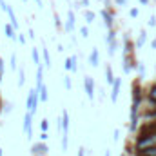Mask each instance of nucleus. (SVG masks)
I'll return each instance as SVG.
<instances>
[{
    "label": "nucleus",
    "mask_w": 156,
    "mask_h": 156,
    "mask_svg": "<svg viewBox=\"0 0 156 156\" xmlns=\"http://www.w3.org/2000/svg\"><path fill=\"white\" fill-rule=\"evenodd\" d=\"M69 122H71L69 120V113L64 109L62 111V133L64 134H69Z\"/></svg>",
    "instance_id": "0eeeda50"
},
{
    "label": "nucleus",
    "mask_w": 156,
    "mask_h": 156,
    "mask_svg": "<svg viewBox=\"0 0 156 156\" xmlns=\"http://www.w3.org/2000/svg\"><path fill=\"white\" fill-rule=\"evenodd\" d=\"M156 145V133L154 134H145V136H138L136 140V149H147Z\"/></svg>",
    "instance_id": "f03ea898"
},
{
    "label": "nucleus",
    "mask_w": 156,
    "mask_h": 156,
    "mask_svg": "<svg viewBox=\"0 0 156 156\" xmlns=\"http://www.w3.org/2000/svg\"><path fill=\"white\" fill-rule=\"evenodd\" d=\"M83 2V5H89V0H82Z\"/></svg>",
    "instance_id": "e433bc0d"
},
{
    "label": "nucleus",
    "mask_w": 156,
    "mask_h": 156,
    "mask_svg": "<svg viewBox=\"0 0 156 156\" xmlns=\"http://www.w3.org/2000/svg\"><path fill=\"white\" fill-rule=\"evenodd\" d=\"M120 87H122V80H120V78H115V82H113V91H111V100H113V102L118 100Z\"/></svg>",
    "instance_id": "423d86ee"
},
{
    "label": "nucleus",
    "mask_w": 156,
    "mask_h": 156,
    "mask_svg": "<svg viewBox=\"0 0 156 156\" xmlns=\"http://www.w3.org/2000/svg\"><path fill=\"white\" fill-rule=\"evenodd\" d=\"M0 156H2V149H0Z\"/></svg>",
    "instance_id": "79ce46f5"
},
{
    "label": "nucleus",
    "mask_w": 156,
    "mask_h": 156,
    "mask_svg": "<svg viewBox=\"0 0 156 156\" xmlns=\"http://www.w3.org/2000/svg\"><path fill=\"white\" fill-rule=\"evenodd\" d=\"M78 156H85V149H83V147L78 149Z\"/></svg>",
    "instance_id": "473e14b6"
},
{
    "label": "nucleus",
    "mask_w": 156,
    "mask_h": 156,
    "mask_svg": "<svg viewBox=\"0 0 156 156\" xmlns=\"http://www.w3.org/2000/svg\"><path fill=\"white\" fill-rule=\"evenodd\" d=\"M44 83V67H42V64L37 66V87Z\"/></svg>",
    "instance_id": "2eb2a0df"
},
{
    "label": "nucleus",
    "mask_w": 156,
    "mask_h": 156,
    "mask_svg": "<svg viewBox=\"0 0 156 156\" xmlns=\"http://www.w3.org/2000/svg\"><path fill=\"white\" fill-rule=\"evenodd\" d=\"M7 7H9V5L5 4V0H0V9H2V11H7Z\"/></svg>",
    "instance_id": "c85d7f7f"
},
{
    "label": "nucleus",
    "mask_w": 156,
    "mask_h": 156,
    "mask_svg": "<svg viewBox=\"0 0 156 156\" xmlns=\"http://www.w3.org/2000/svg\"><path fill=\"white\" fill-rule=\"evenodd\" d=\"M9 66H11V69H13V71L16 69V55H15V53L11 55V60H9Z\"/></svg>",
    "instance_id": "393cba45"
},
{
    "label": "nucleus",
    "mask_w": 156,
    "mask_h": 156,
    "mask_svg": "<svg viewBox=\"0 0 156 156\" xmlns=\"http://www.w3.org/2000/svg\"><path fill=\"white\" fill-rule=\"evenodd\" d=\"M66 69L67 71H71V73H75L78 69V66H76V56H67L66 58Z\"/></svg>",
    "instance_id": "6e6552de"
},
{
    "label": "nucleus",
    "mask_w": 156,
    "mask_h": 156,
    "mask_svg": "<svg viewBox=\"0 0 156 156\" xmlns=\"http://www.w3.org/2000/svg\"><path fill=\"white\" fill-rule=\"evenodd\" d=\"M142 118H144L145 122H156V111H149V113H145Z\"/></svg>",
    "instance_id": "6ab92c4d"
},
{
    "label": "nucleus",
    "mask_w": 156,
    "mask_h": 156,
    "mask_svg": "<svg viewBox=\"0 0 156 156\" xmlns=\"http://www.w3.org/2000/svg\"><path fill=\"white\" fill-rule=\"evenodd\" d=\"M33 156H35V154H33Z\"/></svg>",
    "instance_id": "c03bdc74"
},
{
    "label": "nucleus",
    "mask_w": 156,
    "mask_h": 156,
    "mask_svg": "<svg viewBox=\"0 0 156 156\" xmlns=\"http://www.w3.org/2000/svg\"><path fill=\"white\" fill-rule=\"evenodd\" d=\"M31 56H33V62L38 66V64H40V56H38V49H37V47H33V51H31Z\"/></svg>",
    "instance_id": "4be33fe9"
},
{
    "label": "nucleus",
    "mask_w": 156,
    "mask_h": 156,
    "mask_svg": "<svg viewBox=\"0 0 156 156\" xmlns=\"http://www.w3.org/2000/svg\"><path fill=\"white\" fill-rule=\"evenodd\" d=\"M24 133H26L27 140L33 138V115L29 111H26V116H24Z\"/></svg>",
    "instance_id": "7ed1b4c3"
},
{
    "label": "nucleus",
    "mask_w": 156,
    "mask_h": 156,
    "mask_svg": "<svg viewBox=\"0 0 156 156\" xmlns=\"http://www.w3.org/2000/svg\"><path fill=\"white\" fill-rule=\"evenodd\" d=\"M145 40H147V35H145V33H140V38L136 42V47H142V45L145 44Z\"/></svg>",
    "instance_id": "5701e85b"
},
{
    "label": "nucleus",
    "mask_w": 156,
    "mask_h": 156,
    "mask_svg": "<svg viewBox=\"0 0 156 156\" xmlns=\"http://www.w3.org/2000/svg\"><path fill=\"white\" fill-rule=\"evenodd\" d=\"M105 156H111V153H109V151H105Z\"/></svg>",
    "instance_id": "ea45409f"
},
{
    "label": "nucleus",
    "mask_w": 156,
    "mask_h": 156,
    "mask_svg": "<svg viewBox=\"0 0 156 156\" xmlns=\"http://www.w3.org/2000/svg\"><path fill=\"white\" fill-rule=\"evenodd\" d=\"M37 91H38V98H40V102H47V87H45V83H42V85H38L37 87Z\"/></svg>",
    "instance_id": "f8f14e48"
},
{
    "label": "nucleus",
    "mask_w": 156,
    "mask_h": 156,
    "mask_svg": "<svg viewBox=\"0 0 156 156\" xmlns=\"http://www.w3.org/2000/svg\"><path fill=\"white\" fill-rule=\"evenodd\" d=\"M147 24H149V26H151V27H154V26H156V16H151V18H149V22H147Z\"/></svg>",
    "instance_id": "c756f323"
},
{
    "label": "nucleus",
    "mask_w": 156,
    "mask_h": 156,
    "mask_svg": "<svg viewBox=\"0 0 156 156\" xmlns=\"http://www.w3.org/2000/svg\"><path fill=\"white\" fill-rule=\"evenodd\" d=\"M47 151H49V149H47L45 142H42V140H40L38 144H35V145L31 147V153H33L35 156H47Z\"/></svg>",
    "instance_id": "39448f33"
},
{
    "label": "nucleus",
    "mask_w": 156,
    "mask_h": 156,
    "mask_svg": "<svg viewBox=\"0 0 156 156\" xmlns=\"http://www.w3.org/2000/svg\"><path fill=\"white\" fill-rule=\"evenodd\" d=\"M151 45H153V49H156V40H153V42H151Z\"/></svg>",
    "instance_id": "c9c22d12"
},
{
    "label": "nucleus",
    "mask_w": 156,
    "mask_h": 156,
    "mask_svg": "<svg viewBox=\"0 0 156 156\" xmlns=\"http://www.w3.org/2000/svg\"><path fill=\"white\" fill-rule=\"evenodd\" d=\"M64 83H66V89H71V78L69 76L64 78Z\"/></svg>",
    "instance_id": "bb28decb"
},
{
    "label": "nucleus",
    "mask_w": 156,
    "mask_h": 156,
    "mask_svg": "<svg viewBox=\"0 0 156 156\" xmlns=\"http://www.w3.org/2000/svg\"><path fill=\"white\" fill-rule=\"evenodd\" d=\"M16 38H18V42H20V44H26V37H24V35H18Z\"/></svg>",
    "instance_id": "7c9ffc66"
},
{
    "label": "nucleus",
    "mask_w": 156,
    "mask_h": 156,
    "mask_svg": "<svg viewBox=\"0 0 156 156\" xmlns=\"http://www.w3.org/2000/svg\"><path fill=\"white\" fill-rule=\"evenodd\" d=\"M131 16L136 18V16H138V9H131Z\"/></svg>",
    "instance_id": "2f4dec72"
},
{
    "label": "nucleus",
    "mask_w": 156,
    "mask_h": 156,
    "mask_svg": "<svg viewBox=\"0 0 156 156\" xmlns=\"http://www.w3.org/2000/svg\"><path fill=\"white\" fill-rule=\"evenodd\" d=\"M105 76H107V83H111V85H113V82H115V75H113L111 66H107V67H105Z\"/></svg>",
    "instance_id": "f3484780"
},
{
    "label": "nucleus",
    "mask_w": 156,
    "mask_h": 156,
    "mask_svg": "<svg viewBox=\"0 0 156 156\" xmlns=\"http://www.w3.org/2000/svg\"><path fill=\"white\" fill-rule=\"evenodd\" d=\"M0 73H4V60L0 58Z\"/></svg>",
    "instance_id": "72a5a7b5"
},
{
    "label": "nucleus",
    "mask_w": 156,
    "mask_h": 156,
    "mask_svg": "<svg viewBox=\"0 0 156 156\" xmlns=\"http://www.w3.org/2000/svg\"><path fill=\"white\" fill-rule=\"evenodd\" d=\"M22 2H27V0H22Z\"/></svg>",
    "instance_id": "37998d69"
},
{
    "label": "nucleus",
    "mask_w": 156,
    "mask_h": 156,
    "mask_svg": "<svg viewBox=\"0 0 156 156\" xmlns=\"http://www.w3.org/2000/svg\"><path fill=\"white\" fill-rule=\"evenodd\" d=\"M115 2H116L118 5H123V4H125V2H127V0H115Z\"/></svg>",
    "instance_id": "f704fd0d"
},
{
    "label": "nucleus",
    "mask_w": 156,
    "mask_h": 156,
    "mask_svg": "<svg viewBox=\"0 0 156 156\" xmlns=\"http://www.w3.org/2000/svg\"><path fill=\"white\" fill-rule=\"evenodd\" d=\"M138 156H156V145L147 149H138Z\"/></svg>",
    "instance_id": "ddd939ff"
},
{
    "label": "nucleus",
    "mask_w": 156,
    "mask_h": 156,
    "mask_svg": "<svg viewBox=\"0 0 156 156\" xmlns=\"http://www.w3.org/2000/svg\"><path fill=\"white\" fill-rule=\"evenodd\" d=\"M47 129H49V120L44 118V120L40 122V131H45V133H47Z\"/></svg>",
    "instance_id": "b1692460"
},
{
    "label": "nucleus",
    "mask_w": 156,
    "mask_h": 156,
    "mask_svg": "<svg viewBox=\"0 0 156 156\" xmlns=\"http://www.w3.org/2000/svg\"><path fill=\"white\" fill-rule=\"evenodd\" d=\"M24 83H26V73L20 69L18 71V87H24Z\"/></svg>",
    "instance_id": "aec40b11"
},
{
    "label": "nucleus",
    "mask_w": 156,
    "mask_h": 156,
    "mask_svg": "<svg viewBox=\"0 0 156 156\" xmlns=\"http://www.w3.org/2000/svg\"><path fill=\"white\" fill-rule=\"evenodd\" d=\"M0 80H2V73H0Z\"/></svg>",
    "instance_id": "a19ab883"
},
{
    "label": "nucleus",
    "mask_w": 156,
    "mask_h": 156,
    "mask_svg": "<svg viewBox=\"0 0 156 156\" xmlns=\"http://www.w3.org/2000/svg\"><path fill=\"white\" fill-rule=\"evenodd\" d=\"M102 16H104V20H105V26L111 29V27H113V16H111V13H109L107 9H102Z\"/></svg>",
    "instance_id": "4468645a"
},
{
    "label": "nucleus",
    "mask_w": 156,
    "mask_h": 156,
    "mask_svg": "<svg viewBox=\"0 0 156 156\" xmlns=\"http://www.w3.org/2000/svg\"><path fill=\"white\" fill-rule=\"evenodd\" d=\"M4 33H5V37L11 40H15L16 37H18V33H16V29L13 27V24H7L5 27H4Z\"/></svg>",
    "instance_id": "1a4fd4ad"
},
{
    "label": "nucleus",
    "mask_w": 156,
    "mask_h": 156,
    "mask_svg": "<svg viewBox=\"0 0 156 156\" xmlns=\"http://www.w3.org/2000/svg\"><path fill=\"white\" fill-rule=\"evenodd\" d=\"M75 29V13L69 9L67 13V22H66V31H73Z\"/></svg>",
    "instance_id": "9d476101"
},
{
    "label": "nucleus",
    "mask_w": 156,
    "mask_h": 156,
    "mask_svg": "<svg viewBox=\"0 0 156 156\" xmlns=\"http://www.w3.org/2000/svg\"><path fill=\"white\" fill-rule=\"evenodd\" d=\"M83 89L87 93V98L94 100V80L91 76H83Z\"/></svg>",
    "instance_id": "20e7f679"
},
{
    "label": "nucleus",
    "mask_w": 156,
    "mask_h": 156,
    "mask_svg": "<svg viewBox=\"0 0 156 156\" xmlns=\"http://www.w3.org/2000/svg\"><path fill=\"white\" fill-rule=\"evenodd\" d=\"M35 2H37V4H38L40 7H42V0H35Z\"/></svg>",
    "instance_id": "4c0bfd02"
},
{
    "label": "nucleus",
    "mask_w": 156,
    "mask_h": 156,
    "mask_svg": "<svg viewBox=\"0 0 156 156\" xmlns=\"http://www.w3.org/2000/svg\"><path fill=\"white\" fill-rule=\"evenodd\" d=\"M47 138H49V136H47V133H45V131H40V140H42V142H45Z\"/></svg>",
    "instance_id": "cd10ccee"
},
{
    "label": "nucleus",
    "mask_w": 156,
    "mask_h": 156,
    "mask_svg": "<svg viewBox=\"0 0 156 156\" xmlns=\"http://www.w3.org/2000/svg\"><path fill=\"white\" fill-rule=\"evenodd\" d=\"M83 16H85V22H87V24H91V22H94V16H96V15H94L91 9H85Z\"/></svg>",
    "instance_id": "a211bd4d"
},
{
    "label": "nucleus",
    "mask_w": 156,
    "mask_h": 156,
    "mask_svg": "<svg viewBox=\"0 0 156 156\" xmlns=\"http://www.w3.org/2000/svg\"><path fill=\"white\" fill-rule=\"evenodd\" d=\"M89 62H91V66H93V67H98L100 58H98V49H96V47L91 51V55H89Z\"/></svg>",
    "instance_id": "9b49d317"
},
{
    "label": "nucleus",
    "mask_w": 156,
    "mask_h": 156,
    "mask_svg": "<svg viewBox=\"0 0 156 156\" xmlns=\"http://www.w3.org/2000/svg\"><path fill=\"white\" fill-rule=\"evenodd\" d=\"M42 55H44V66L45 67H51V56H49V51H47L45 45L42 47Z\"/></svg>",
    "instance_id": "dca6fc26"
},
{
    "label": "nucleus",
    "mask_w": 156,
    "mask_h": 156,
    "mask_svg": "<svg viewBox=\"0 0 156 156\" xmlns=\"http://www.w3.org/2000/svg\"><path fill=\"white\" fill-rule=\"evenodd\" d=\"M149 102L151 104H156V85H153L151 91H149Z\"/></svg>",
    "instance_id": "412c9836"
},
{
    "label": "nucleus",
    "mask_w": 156,
    "mask_h": 156,
    "mask_svg": "<svg viewBox=\"0 0 156 156\" xmlns=\"http://www.w3.org/2000/svg\"><path fill=\"white\" fill-rule=\"evenodd\" d=\"M140 2H142V4H147V2H149V0H140Z\"/></svg>",
    "instance_id": "58836bf2"
},
{
    "label": "nucleus",
    "mask_w": 156,
    "mask_h": 156,
    "mask_svg": "<svg viewBox=\"0 0 156 156\" xmlns=\"http://www.w3.org/2000/svg\"><path fill=\"white\" fill-rule=\"evenodd\" d=\"M38 91L37 89H31L29 93H27V100H26V107H27V111L31 113V115H35L37 113V107H38Z\"/></svg>",
    "instance_id": "f257e3e1"
},
{
    "label": "nucleus",
    "mask_w": 156,
    "mask_h": 156,
    "mask_svg": "<svg viewBox=\"0 0 156 156\" xmlns=\"http://www.w3.org/2000/svg\"><path fill=\"white\" fill-rule=\"evenodd\" d=\"M80 35H82L83 38H87V37H89V29H87V26H83V27L80 29Z\"/></svg>",
    "instance_id": "a878e982"
}]
</instances>
